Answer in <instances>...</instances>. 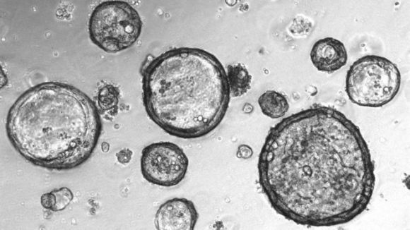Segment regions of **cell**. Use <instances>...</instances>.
Here are the masks:
<instances>
[{"label": "cell", "mask_w": 410, "mask_h": 230, "mask_svg": "<svg viewBox=\"0 0 410 230\" xmlns=\"http://www.w3.org/2000/svg\"><path fill=\"white\" fill-rule=\"evenodd\" d=\"M259 183L274 210L309 226L348 223L367 208L375 167L360 129L336 109L315 105L271 128Z\"/></svg>", "instance_id": "1"}, {"label": "cell", "mask_w": 410, "mask_h": 230, "mask_svg": "<svg viewBox=\"0 0 410 230\" xmlns=\"http://www.w3.org/2000/svg\"><path fill=\"white\" fill-rule=\"evenodd\" d=\"M6 121L7 137L25 160L57 171L86 162L102 128L90 97L74 86L56 81L39 83L23 92Z\"/></svg>", "instance_id": "2"}, {"label": "cell", "mask_w": 410, "mask_h": 230, "mask_svg": "<svg viewBox=\"0 0 410 230\" xmlns=\"http://www.w3.org/2000/svg\"><path fill=\"white\" fill-rule=\"evenodd\" d=\"M141 73L145 110L168 134L199 138L223 121L230 90L226 71L213 54L172 48L148 61Z\"/></svg>", "instance_id": "3"}, {"label": "cell", "mask_w": 410, "mask_h": 230, "mask_svg": "<svg viewBox=\"0 0 410 230\" xmlns=\"http://www.w3.org/2000/svg\"><path fill=\"white\" fill-rule=\"evenodd\" d=\"M401 85V74L395 63L377 55H365L350 66L345 90L354 104L380 107L390 102Z\"/></svg>", "instance_id": "4"}, {"label": "cell", "mask_w": 410, "mask_h": 230, "mask_svg": "<svg viewBox=\"0 0 410 230\" xmlns=\"http://www.w3.org/2000/svg\"><path fill=\"white\" fill-rule=\"evenodd\" d=\"M142 27L138 11L128 2L119 0L99 4L88 21L90 40L107 53L131 47L139 39Z\"/></svg>", "instance_id": "5"}, {"label": "cell", "mask_w": 410, "mask_h": 230, "mask_svg": "<svg viewBox=\"0 0 410 230\" xmlns=\"http://www.w3.org/2000/svg\"><path fill=\"white\" fill-rule=\"evenodd\" d=\"M189 159L183 150L171 142H158L141 152V171L149 183L163 187L179 184L185 177Z\"/></svg>", "instance_id": "6"}, {"label": "cell", "mask_w": 410, "mask_h": 230, "mask_svg": "<svg viewBox=\"0 0 410 230\" xmlns=\"http://www.w3.org/2000/svg\"><path fill=\"white\" fill-rule=\"evenodd\" d=\"M199 218L194 202L184 198H174L163 202L156 212L158 230H193Z\"/></svg>", "instance_id": "7"}, {"label": "cell", "mask_w": 410, "mask_h": 230, "mask_svg": "<svg viewBox=\"0 0 410 230\" xmlns=\"http://www.w3.org/2000/svg\"><path fill=\"white\" fill-rule=\"evenodd\" d=\"M310 59L319 71L331 73L345 66L348 54L344 44L340 40L327 37L313 44Z\"/></svg>", "instance_id": "8"}, {"label": "cell", "mask_w": 410, "mask_h": 230, "mask_svg": "<svg viewBox=\"0 0 410 230\" xmlns=\"http://www.w3.org/2000/svg\"><path fill=\"white\" fill-rule=\"evenodd\" d=\"M258 104L262 113L271 119L283 116L289 109L286 97L275 90H267L258 98Z\"/></svg>", "instance_id": "9"}, {"label": "cell", "mask_w": 410, "mask_h": 230, "mask_svg": "<svg viewBox=\"0 0 410 230\" xmlns=\"http://www.w3.org/2000/svg\"><path fill=\"white\" fill-rule=\"evenodd\" d=\"M226 75L230 97L242 96L250 89L252 76L241 63L229 64Z\"/></svg>", "instance_id": "10"}, {"label": "cell", "mask_w": 410, "mask_h": 230, "mask_svg": "<svg viewBox=\"0 0 410 230\" xmlns=\"http://www.w3.org/2000/svg\"><path fill=\"white\" fill-rule=\"evenodd\" d=\"M119 92L118 89L112 85H106L102 87L98 93V105L105 111L117 109Z\"/></svg>", "instance_id": "11"}, {"label": "cell", "mask_w": 410, "mask_h": 230, "mask_svg": "<svg viewBox=\"0 0 410 230\" xmlns=\"http://www.w3.org/2000/svg\"><path fill=\"white\" fill-rule=\"evenodd\" d=\"M55 195L56 202L52 211L58 212L64 210L71 202L74 195L67 187H62L52 190Z\"/></svg>", "instance_id": "12"}, {"label": "cell", "mask_w": 410, "mask_h": 230, "mask_svg": "<svg viewBox=\"0 0 410 230\" xmlns=\"http://www.w3.org/2000/svg\"><path fill=\"white\" fill-rule=\"evenodd\" d=\"M55 195L52 191L44 193L41 195L40 203L45 209L52 210L55 205Z\"/></svg>", "instance_id": "13"}, {"label": "cell", "mask_w": 410, "mask_h": 230, "mask_svg": "<svg viewBox=\"0 0 410 230\" xmlns=\"http://www.w3.org/2000/svg\"><path fill=\"white\" fill-rule=\"evenodd\" d=\"M253 155V150L252 147L246 144L240 145L237 150L236 156L238 158L247 159L250 158Z\"/></svg>", "instance_id": "14"}, {"label": "cell", "mask_w": 410, "mask_h": 230, "mask_svg": "<svg viewBox=\"0 0 410 230\" xmlns=\"http://www.w3.org/2000/svg\"><path fill=\"white\" fill-rule=\"evenodd\" d=\"M117 159L121 164H126L129 163L132 157V151L128 148H124L119 151L117 154Z\"/></svg>", "instance_id": "15"}, {"label": "cell", "mask_w": 410, "mask_h": 230, "mask_svg": "<svg viewBox=\"0 0 410 230\" xmlns=\"http://www.w3.org/2000/svg\"><path fill=\"white\" fill-rule=\"evenodd\" d=\"M242 109H243V111L245 113L249 114V113H251L253 111V107H252V104H250L249 103H246L244 105Z\"/></svg>", "instance_id": "16"}, {"label": "cell", "mask_w": 410, "mask_h": 230, "mask_svg": "<svg viewBox=\"0 0 410 230\" xmlns=\"http://www.w3.org/2000/svg\"><path fill=\"white\" fill-rule=\"evenodd\" d=\"M110 145L107 143H102V150L103 152H107L109 150Z\"/></svg>", "instance_id": "17"}]
</instances>
